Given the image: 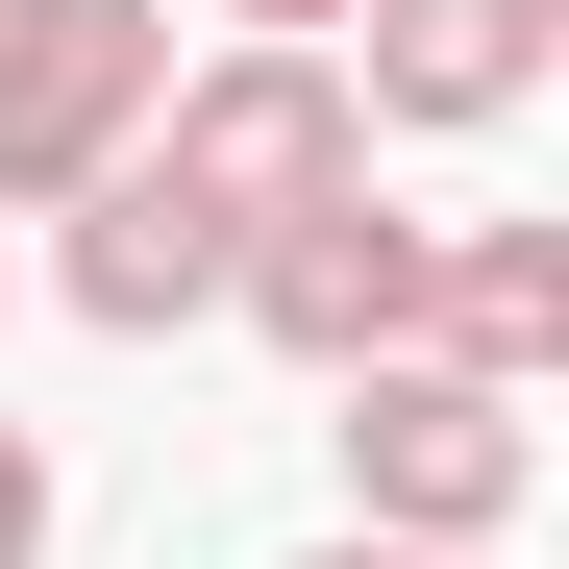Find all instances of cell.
Returning <instances> with one entry per match:
<instances>
[{"instance_id": "obj_1", "label": "cell", "mask_w": 569, "mask_h": 569, "mask_svg": "<svg viewBox=\"0 0 569 569\" xmlns=\"http://www.w3.org/2000/svg\"><path fill=\"white\" fill-rule=\"evenodd\" d=\"M322 446H347V545H446V569H496V520L545 496V421L520 397H470V371H347L322 397Z\"/></svg>"}, {"instance_id": "obj_2", "label": "cell", "mask_w": 569, "mask_h": 569, "mask_svg": "<svg viewBox=\"0 0 569 569\" xmlns=\"http://www.w3.org/2000/svg\"><path fill=\"white\" fill-rule=\"evenodd\" d=\"M173 100V0H0V223H74Z\"/></svg>"}, {"instance_id": "obj_3", "label": "cell", "mask_w": 569, "mask_h": 569, "mask_svg": "<svg viewBox=\"0 0 569 569\" xmlns=\"http://www.w3.org/2000/svg\"><path fill=\"white\" fill-rule=\"evenodd\" d=\"M149 173H173L223 248H248V223H298V199H347V173H371V124H347V50H173Z\"/></svg>"}, {"instance_id": "obj_4", "label": "cell", "mask_w": 569, "mask_h": 569, "mask_svg": "<svg viewBox=\"0 0 569 569\" xmlns=\"http://www.w3.org/2000/svg\"><path fill=\"white\" fill-rule=\"evenodd\" d=\"M223 322H248L272 371H322V397H347V371H397V347H421V223L347 173V199H298V223H248V248H223Z\"/></svg>"}, {"instance_id": "obj_5", "label": "cell", "mask_w": 569, "mask_h": 569, "mask_svg": "<svg viewBox=\"0 0 569 569\" xmlns=\"http://www.w3.org/2000/svg\"><path fill=\"white\" fill-rule=\"evenodd\" d=\"M347 26H371L347 50V124H446L470 149V124L545 100V0H347Z\"/></svg>"}, {"instance_id": "obj_6", "label": "cell", "mask_w": 569, "mask_h": 569, "mask_svg": "<svg viewBox=\"0 0 569 569\" xmlns=\"http://www.w3.org/2000/svg\"><path fill=\"white\" fill-rule=\"evenodd\" d=\"M421 371L545 397L569 371V223H421Z\"/></svg>"}, {"instance_id": "obj_7", "label": "cell", "mask_w": 569, "mask_h": 569, "mask_svg": "<svg viewBox=\"0 0 569 569\" xmlns=\"http://www.w3.org/2000/svg\"><path fill=\"white\" fill-rule=\"evenodd\" d=\"M50 298L100 322V347H173V322H223V223H199V199H173V173L124 149L100 199H74V248H50Z\"/></svg>"}, {"instance_id": "obj_8", "label": "cell", "mask_w": 569, "mask_h": 569, "mask_svg": "<svg viewBox=\"0 0 569 569\" xmlns=\"http://www.w3.org/2000/svg\"><path fill=\"white\" fill-rule=\"evenodd\" d=\"M0 569H50V446L0 421Z\"/></svg>"}, {"instance_id": "obj_9", "label": "cell", "mask_w": 569, "mask_h": 569, "mask_svg": "<svg viewBox=\"0 0 569 569\" xmlns=\"http://www.w3.org/2000/svg\"><path fill=\"white\" fill-rule=\"evenodd\" d=\"M223 26H248V50H322V26H347V0H223Z\"/></svg>"}, {"instance_id": "obj_10", "label": "cell", "mask_w": 569, "mask_h": 569, "mask_svg": "<svg viewBox=\"0 0 569 569\" xmlns=\"http://www.w3.org/2000/svg\"><path fill=\"white\" fill-rule=\"evenodd\" d=\"M298 569H446V545H298Z\"/></svg>"}]
</instances>
